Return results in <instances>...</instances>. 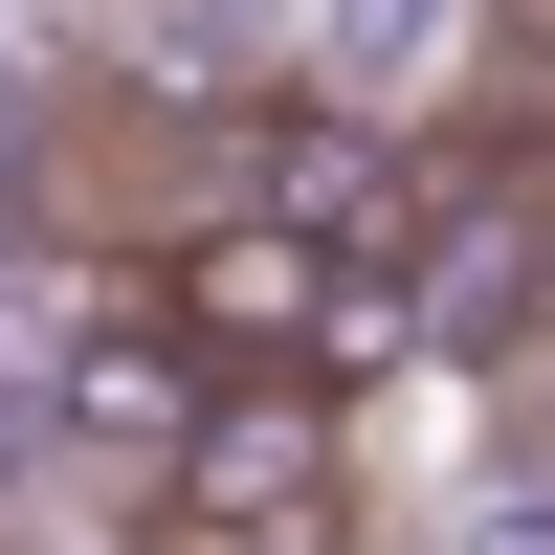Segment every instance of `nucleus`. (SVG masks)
Returning a JSON list of instances; mask_svg holds the SVG:
<instances>
[{
    "mask_svg": "<svg viewBox=\"0 0 555 555\" xmlns=\"http://www.w3.org/2000/svg\"><path fill=\"white\" fill-rule=\"evenodd\" d=\"M133 289L201 334V378H311V400H356V378H400V356H423L400 267H378V245H334V222H289V201H222V222H178Z\"/></svg>",
    "mask_w": 555,
    "mask_h": 555,
    "instance_id": "nucleus-1",
    "label": "nucleus"
},
{
    "mask_svg": "<svg viewBox=\"0 0 555 555\" xmlns=\"http://www.w3.org/2000/svg\"><path fill=\"white\" fill-rule=\"evenodd\" d=\"M156 512H178V555H356V400H311V378H222L201 423H178Z\"/></svg>",
    "mask_w": 555,
    "mask_h": 555,
    "instance_id": "nucleus-2",
    "label": "nucleus"
},
{
    "mask_svg": "<svg viewBox=\"0 0 555 555\" xmlns=\"http://www.w3.org/2000/svg\"><path fill=\"white\" fill-rule=\"evenodd\" d=\"M201 400H222V378H201V334H178V311L133 289V267H89V289L44 311V444H67L89 489H156Z\"/></svg>",
    "mask_w": 555,
    "mask_h": 555,
    "instance_id": "nucleus-3",
    "label": "nucleus"
}]
</instances>
